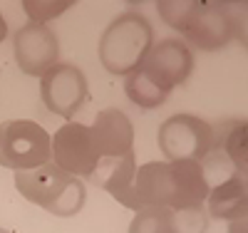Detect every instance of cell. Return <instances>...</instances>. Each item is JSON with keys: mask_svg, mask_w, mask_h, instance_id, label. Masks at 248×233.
Returning <instances> with one entry per match:
<instances>
[{"mask_svg": "<svg viewBox=\"0 0 248 233\" xmlns=\"http://www.w3.org/2000/svg\"><path fill=\"white\" fill-rule=\"evenodd\" d=\"M229 233H246V218H243V221H231Z\"/></svg>", "mask_w": 248, "mask_h": 233, "instance_id": "19", "label": "cell"}, {"mask_svg": "<svg viewBox=\"0 0 248 233\" xmlns=\"http://www.w3.org/2000/svg\"><path fill=\"white\" fill-rule=\"evenodd\" d=\"M13 50H15V62L25 75L40 77L50 67L57 65L60 60V40L47 25H35L28 23L23 25L15 37H13Z\"/></svg>", "mask_w": 248, "mask_h": 233, "instance_id": "9", "label": "cell"}, {"mask_svg": "<svg viewBox=\"0 0 248 233\" xmlns=\"http://www.w3.org/2000/svg\"><path fill=\"white\" fill-rule=\"evenodd\" d=\"M134 191L139 206H167L171 211L203 208L209 196V181L201 161H149L137 169Z\"/></svg>", "mask_w": 248, "mask_h": 233, "instance_id": "1", "label": "cell"}, {"mask_svg": "<svg viewBox=\"0 0 248 233\" xmlns=\"http://www.w3.org/2000/svg\"><path fill=\"white\" fill-rule=\"evenodd\" d=\"M52 159V137L45 126L30 119H13L3 124L0 137V166L13 171H30Z\"/></svg>", "mask_w": 248, "mask_h": 233, "instance_id": "5", "label": "cell"}, {"mask_svg": "<svg viewBox=\"0 0 248 233\" xmlns=\"http://www.w3.org/2000/svg\"><path fill=\"white\" fill-rule=\"evenodd\" d=\"M40 94L52 114L72 119L87 102V77L77 65L57 62L40 79Z\"/></svg>", "mask_w": 248, "mask_h": 233, "instance_id": "7", "label": "cell"}, {"mask_svg": "<svg viewBox=\"0 0 248 233\" xmlns=\"http://www.w3.org/2000/svg\"><path fill=\"white\" fill-rule=\"evenodd\" d=\"M134 174H137V159H134V152H129V154H119V156H102L87 179L97 188H105L122 206L139 211L141 206L134 191Z\"/></svg>", "mask_w": 248, "mask_h": 233, "instance_id": "11", "label": "cell"}, {"mask_svg": "<svg viewBox=\"0 0 248 233\" xmlns=\"http://www.w3.org/2000/svg\"><path fill=\"white\" fill-rule=\"evenodd\" d=\"M0 137H3V124H0Z\"/></svg>", "mask_w": 248, "mask_h": 233, "instance_id": "22", "label": "cell"}, {"mask_svg": "<svg viewBox=\"0 0 248 233\" xmlns=\"http://www.w3.org/2000/svg\"><path fill=\"white\" fill-rule=\"evenodd\" d=\"M52 161L72 176H90L99 164L90 126L77 122L62 124L52 137Z\"/></svg>", "mask_w": 248, "mask_h": 233, "instance_id": "8", "label": "cell"}, {"mask_svg": "<svg viewBox=\"0 0 248 233\" xmlns=\"http://www.w3.org/2000/svg\"><path fill=\"white\" fill-rule=\"evenodd\" d=\"M176 233H206L209 228V214L203 208H181L174 211Z\"/></svg>", "mask_w": 248, "mask_h": 233, "instance_id": "18", "label": "cell"}, {"mask_svg": "<svg viewBox=\"0 0 248 233\" xmlns=\"http://www.w3.org/2000/svg\"><path fill=\"white\" fill-rule=\"evenodd\" d=\"M15 188L30 203H37L60 218L77 216L87 201L85 181L62 171L55 161L30 169V171H15Z\"/></svg>", "mask_w": 248, "mask_h": 233, "instance_id": "2", "label": "cell"}, {"mask_svg": "<svg viewBox=\"0 0 248 233\" xmlns=\"http://www.w3.org/2000/svg\"><path fill=\"white\" fill-rule=\"evenodd\" d=\"M8 37V23H5V17H3V13H0V42H3Z\"/></svg>", "mask_w": 248, "mask_h": 233, "instance_id": "20", "label": "cell"}, {"mask_svg": "<svg viewBox=\"0 0 248 233\" xmlns=\"http://www.w3.org/2000/svg\"><path fill=\"white\" fill-rule=\"evenodd\" d=\"M209 216L218 221H243L248 211V186L241 174L229 176L226 181H218L209 188Z\"/></svg>", "mask_w": 248, "mask_h": 233, "instance_id": "13", "label": "cell"}, {"mask_svg": "<svg viewBox=\"0 0 248 233\" xmlns=\"http://www.w3.org/2000/svg\"><path fill=\"white\" fill-rule=\"evenodd\" d=\"M23 8H25V13L30 17V23L45 25L47 20L60 17L65 10H70L72 3H70V0H65V3H60V0H25Z\"/></svg>", "mask_w": 248, "mask_h": 233, "instance_id": "17", "label": "cell"}, {"mask_svg": "<svg viewBox=\"0 0 248 233\" xmlns=\"http://www.w3.org/2000/svg\"><path fill=\"white\" fill-rule=\"evenodd\" d=\"M144 72H149L152 77H156L164 87L171 90L184 84L194 72V52L179 37H167L159 40L156 45H152V50L147 52L144 62L139 65Z\"/></svg>", "mask_w": 248, "mask_h": 233, "instance_id": "10", "label": "cell"}, {"mask_svg": "<svg viewBox=\"0 0 248 233\" xmlns=\"http://www.w3.org/2000/svg\"><path fill=\"white\" fill-rule=\"evenodd\" d=\"M94 146L102 156H119L129 154L134 146V124L122 109H102L94 117V124L90 126Z\"/></svg>", "mask_w": 248, "mask_h": 233, "instance_id": "12", "label": "cell"}, {"mask_svg": "<svg viewBox=\"0 0 248 233\" xmlns=\"http://www.w3.org/2000/svg\"><path fill=\"white\" fill-rule=\"evenodd\" d=\"M129 233H176L174 211L167 206H144L132 218Z\"/></svg>", "mask_w": 248, "mask_h": 233, "instance_id": "16", "label": "cell"}, {"mask_svg": "<svg viewBox=\"0 0 248 233\" xmlns=\"http://www.w3.org/2000/svg\"><path fill=\"white\" fill-rule=\"evenodd\" d=\"M156 139L167 161H179V159L201 161L211 152L214 129L209 122L194 114H174L159 124Z\"/></svg>", "mask_w": 248, "mask_h": 233, "instance_id": "6", "label": "cell"}, {"mask_svg": "<svg viewBox=\"0 0 248 233\" xmlns=\"http://www.w3.org/2000/svg\"><path fill=\"white\" fill-rule=\"evenodd\" d=\"M214 129V144L211 149H218L226 159L233 164V169L246 176V122L243 119H223Z\"/></svg>", "mask_w": 248, "mask_h": 233, "instance_id": "14", "label": "cell"}, {"mask_svg": "<svg viewBox=\"0 0 248 233\" xmlns=\"http://www.w3.org/2000/svg\"><path fill=\"white\" fill-rule=\"evenodd\" d=\"M154 45V28L141 13H122L99 37V62L112 75L127 77L134 72Z\"/></svg>", "mask_w": 248, "mask_h": 233, "instance_id": "3", "label": "cell"}, {"mask_svg": "<svg viewBox=\"0 0 248 233\" xmlns=\"http://www.w3.org/2000/svg\"><path fill=\"white\" fill-rule=\"evenodd\" d=\"M124 92H127V97L141 109L161 107V104L169 99V94H171V90H167L156 77H152L149 72H144L141 67H137L134 72L127 75V79H124Z\"/></svg>", "mask_w": 248, "mask_h": 233, "instance_id": "15", "label": "cell"}, {"mask_svg": "<svg viewBox=\"0 0 248 233\" xmlns=\"http://www.w3.org/2000/svg\"><path fill=\"white\" fill-rule=\"evenodd\" d=\"M176 30L203 52L221 50L238 37V23L231 8L216 0H189V10Z\"/></svg>", "mask_w": 248, "mask_h": 233, "instance_id": "4", "label": "cell"}, {"mask_svg": "<svg viewBox=\"0 0 248 233\" xmlns=\"http://www.w3.org/2000/svg\"><path fill=\"white\" fill-rule=\"evenodd\" d=\"M0 233H10V231H5V228H0Z\"/></svg>", "mask_w": 248, "mask_h": 233, "instance_id": "21", "label": "cell"}]
</instances>
